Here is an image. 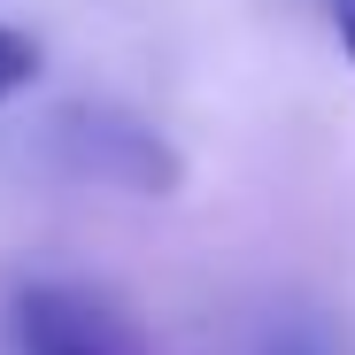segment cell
I'll return each mask as SVG.
<instances>
[{
    "label": "cell",
    "mask_w": 355,
    "mask_h": 355,
    "mask_svg": "<svg viewBox=\"0 0 355 355\" xmlns=\"http://www.w3.org/2000/svg\"><path fill=\"white\" fill-rule=\"evenodd\" d=\"M332 24H340V46L355 54V0H332Z\"/></svg>",
    "instance_id": "obj_5"
},
{
    "label": "cell",
    "mask_w": 355,
    "mask_h": 355,
    "mask_svg": "<svg viewBox=\"0 0 355 355\" xmlns=\"http://www.w3.org/2000/svg\"><path fill=\"white\" fill-rule=\"evenodd\" d=\"M39 78V39H24L16 24H0V101H16Z\"/></svg>",
    "instance_id": "obj_3"
},
{
    "label": "cell",
    "mask_w": 355,
    "mask_h": 355,
    "mask_svg": "<svg viewBox=\"0 0 355 355\" xmlns=\"http://www.w3.org/2000/svg\"><path fill=\"white\" fill-rule=\"evenodd\" d=\"M54 147H62V162L78 178H101V186H124L139 201H170L178 186H186V162H178V147L139 124V116L124 108H101V101H62L54 108Z\"/></svg>",
    "instance_id": "obj_1"
},
{
    "label": "cell",
    "mask_w": 355,
    "mask_h": 355,
    "mask_svg": "<svg viewBox=\"0 0 355 355\" xmlns=\"http://www.w3.org/2000/svg\"><path fill=\"white\" fill-rule=\"evenodd\" d=\"M263 355H317V340H309V332H278Z\"/></svg>",
    "instance_id": "obj_4"
},
{
    "label": "cell",
    "mask_w": 355,
    "mask_h": 355,
    "mask_svg": "<svg viewBox=\"0 0 355 355\" xmlns=\"http://www.w3.org/2000/svg\"><path fill=\"white\" fill-rule=\"evenodd\" d=\"M8 340H16V355H147V340L124 324V309H108L101 293H78V286L16 293Z\"/></svg>",
    "instance_id": "obj_2"
}]
</instances>
